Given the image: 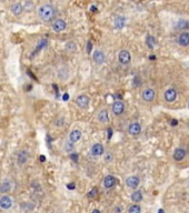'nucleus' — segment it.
Here are the masks:
<instances>
[{
  "label": "nucleus",
  "instance_id": "5701e85b",
  "mask_svg": "<svg viewBox=\"0 0 189 213\" xmlns=\"http://www.w3.org/2000/svg\"><path fill=\"white\" fill-rule=\"evenodd\" d=\"M131 200L134 202H140L141 200H143V193H141V191H135L132 194H131Z\"/></svg>",
  "mask_w": 189,
  "mask_h": 213
},
{
  "label": "nucleus",
  "instance_id": "9d476101",
  "mask_svg": "<svg viewBox=\"0 0 189 213\" xmlns=\"http://www.w3.org/2000/svg\"><path fill=\"white\" fill-rule=\"evenodd\" d=\"M105 153V148L102 146L101 143H96L93 144V148H91V154L93 157H100Z\"/></svg>",
  "mask_w": 189,
  "mask_h": 213
},
{
  "label": "nucleus",
  "instance_id": "f257e3e1",
  "mask_svg": "<svg viewBox=\"0 0 189 213\" xmlns=\"http://www.w3.org/2000/svg\"><path fill=\"white\" fill-rule=\"evenodd\" d=\"M56 8L50 5V3H44L37 8V16L41 21L44 22H50V21H55L56 17Z\"/></svg>",
  "mask_w": 189,
  "mask_h": 213
},
{
  "label": "nucleus",
  "instance_id": "20e7f679",
  "mask_svg": "<svg viewBox=\"0 0 189 213\" xmlns=\"http://www.w3.org/2000/svg\"><path fill=\"white\" fill-rule=\"evenodd\" d=\"M89 98L87 96H85V94H80L76 98V105H78L79 108L81 109H86L89 105Z\"/></svg>",
  "mask_w": 189,
  "mask_h": 213
},
{
  "label": "nucleus",
  "instance_id": "cd10ccee",
  "mask_svg": "<svg viewBox=\"0 0 189 213\" xmlns=\"http://www.w3.org/2000/svg\"><path fill=\"white\" fill-rule=\"evenodd\" d=\"M97 196H98V190H97V188H93L87 194V196L89 199H95Z\"/></svg>",
  "mask_w": 189,
  "mask_h": 213
},
{
  "label": "nucleus",
  "instance_id": "a878e982",
  "mask_svg": "<svg viewBox=\"0 0 189 213\" xmlns=\"http://www.w3.org/2000/svg\"><path fill=\"white\" fill-rule=\"evenodd\" d=\"M22 6H23V9H25V10H27V11H31L32 9H33V7H35V5H33V2H31V1H23Z\"/></svg>",
  "mask_w": 189,
  "mask_h": 213
},
{
  "label": "nucleus",
  "instance_id": "f704fd0d",
  "mask_svg": "<svg viewBox=\"0 0 189 213\" xmlns=\"http://www.w3.org/2000/svg\"><path fill=\"white\" fill-rule=\"evenodd\" d=\"M158 213H165V211H163V209H160V210L158 211Z\"/></svg>",
  "mask_w": 189,
  "mask_h": 213
},
{
  "label": "nucleus",
  "instance_id": "4be33fe9",
  "mask_svg": "<svg viewBox=\"0 0 189 213\" xmlns=\"http://www.w3.org/2000/svg\"><path fill=\"white\" fill-rule=\"evenodd\" d=\"M175 28L176 29H179V30H183V29H187L189 28V22L185 19H179V20L176 22L175 25Z\"/></svg>",
  "mask_w": 189,
  "mask_h": 213
},
{
  "label": "nucleus",
  "instance_id": "ddd939ff",
  "mask_svg": "<svg viewBox=\"0 0 189 213\" xmlns=\"http://www.w3.org/2000/svg\"><path fill=\"white\" fill-rule=\"evenodd\" d=\"M10 11L12 12V15L15 16H20L23 11H25V9H23V6L22 3L20 2H15L12 3L11 6H10Z\"/></svg>",
  "mask_w": 189,
  "mask_h": 213
},
{
  "label": "nucleus",
  "instance_id": "f03ea898",
  "mask_svg": "<svg viewBox=\"0 0 189 213\" xmlns=\"http://www.w3.org/2000/svg\"><path fill=\"white\" fill-rule=\"evenodd\" d=\"M51 28H53V30L55 32H61L67 28V22H66L64 19L57 18V19H55V21H53Z\"/></svg>",
  "mask_w": 189,
  "mask_h": 213
},
{
  "label": "nucleus",
  "instance_id": "c85d7f7f",
  "mask_svg": "<svg viewBox=\"0 0 189 213\" xmlns=\"http://www.w3.org/2000/svg\"><path fill=\"white\" fill-rule=\"evenodd\" d=\"M91 49H93V44H91V41H88V44H87V52L90 53Z\"/></svg>",
  "mask_w": 189,
  "mask_h": 213
},
{
  "label": "nucleus",
  "instance_id": "bb28decb",
  "mask_svg": "<svg viewBox=\"0 0 189 213\" xmlns=\"http://www.w3.org/2000/svg\"><path fill=\"white\" fill-rule=\"evenodd\" d=\"M140 211H141V209H140L139 205H138V204H132L130 207H129L128 213H140Z\"/></svg>",
  "mask_w": 189,
  "mask_h": 213
},
{
  "label": "nucleus",
  "instance_id": "39448f33",
  "mask_svg": "<svg viewBox=\"0 0 189 213\" xmlns=\"http://www.w3.org/2000/svg\"><path fill=\"white\" fill-rule=\"evenodd\" d=\"M28 158H29L28 151H27V150H20V151L17 153V163L19 164V165H23V164L27 163Z\"/></svg>",
  "mask_w": 189,
  "mask_h": 213
},
{
  "label": "nucleus",
  "instance_id": "2f4dec72",
  "mask_svg": "<svg viewBox=\"0 0 189 213\" xmlns=\"http://www.w3.org/2000/svg\"><path fill=\"white\" fill-rule=\"evenodd\" d=\"M170 123H171V126H176V124H177V120H176V119H174V120H171V122H170Z\"/></svg>",
  "mask_w": 189,
  "mask_h": 213
},
{
  "label": "nucleus",
  "instance_id": "a211bd4d",
  "mask_svg": "<svg viewBox=\"0 0 189 213\" xmlns=\"http://www.w3.org/2000/svg\"><path fill=\"white\" fill-rule=\"evenodd\" d=\"M186 157V150L181 149V148H178V149L175 150L174 152V159L176 161H181L183 158Z\"/></svg>",
  "mask_w": 189,
  "mask_h": 213
},
{
  "label": "nucleus",
  "instance_id": "1a4fd4ad",
  "mask_svg": "<svg viewBox=\"0 0 189 213\" xmlns=\"http://www.w3.org/2000/svg\"><path fill=\"white\" fill-rule=\"evenodd\" d=\"M139 182L140 180L137 175H131V177H128V178L126 179V184L130 189H136L139 185Z\"/></svg>",
  "mask_w": 189,
  "mask_h": 213
},
{
  "label": "nucleus",
  "instance_id": "72a5a7b5",
  "mask_svg": "<svg viewBox=\"0 0 189 213\" xmlns=\"http://www.w3.org/2000/svg\"><path fill=\"white\" fill-rule=\"evenodd\" d=\"M91 10H93V11H96V7L93 6V7H91Z\"/></svg>",
  "mask_w": 189,
  "mask_h": 213
},
{
  "label": "nucleus",
  "instance_id": "412c9836",
  "mask_svg": "<svg viewBox=\"0 0 189 213\" xmlns=\"http://www.w3.org/2000/svg\"><path fill=\"white\" fill-rule=\"evenodd\" d=\"M125 25H126L125 17H122V16H117V17L115 18V27H116V28L121 29V28L125 27Z\"/></svg>",
  "mask_w": 189,
  "mask_h": 213
},
{
  "label": "nucleus",
  "instance_id": "c756f323",
  "mask_svg": "<svg viewBox=\"0 0 189 213\" xmlns=\"http://www.w3.org/2000/svg\"><path fill=\"white\" fill-rule=\"evenodd\" d=\"M67 188H68V189H69V190H73V189H75V183H69V184H67Z\"/></svg>",
  "mask_w": 189,
  "mask_h": 213
},
{
  "label": "nucleus",
  "instance_id": "dca6fc26",
  "mask_svg": "<svg viewBox=\"0 0 189 213\" xmlns=\"http://www.w3.org/2000/svg\"><path fill=\"white\" fill-rule=\"evenodd\" d=\"M93 59L96 63L101 64L102 62L105 61V53L102 52V51H100V50H96L93 55Z\"/></svg>",
  "mask_w": 189,
  "mask_h": 213
},
{
  "label": "nucleus",
  "instance_id": "393cba45",
  "mask_svg": "<svg viewBox=\"0 0 189 213\" xmlns=\"http://www.w3.org/2000/svg\"><path fill=\"white\" fill-rule=\"evenodd\" d=\"M76 49H77V47H76V44L73 41L67 42V44H66V50H67L68 52H75Z\"/></svg>",
  "mask_w": 189,
  "mask_h": 213
},
{
  "label": "nucleus",
  "instance_id": "b1692460",
  "mask_svg": "<svg viewBox=\"0 0 189 213\" xmlns=\"http://www.w3.org/2000/svg\"><path fill=\"white\" fill-rule=\"evenodd\" d=\"M146 44H147L149 49H154L155 46H156V39L152 36H148L147 39H146Z\"/></svg>",
  "mask_w": 189,
  "mask_h": 213
},
{
  "label": "nucleus",
  "instance_id": "2eb2a0df",
  "mask_svg": "<svg viewBox=\"0 0 189 213\" xmlns=\"http://www.w3.org/2000/svg\"><path fill=\"white\" fill-rule=\"evenodd\" d=\"M80 139H81V131H80V130L75 129V130H73V131L69 133V141L71 143L78 142Z\"/></svg>",
  "mask_w": 189,
  "mask_h": 213
},
{
  "label": "nucleus",
  "instance_id": "423d86ee",
  "mask_svg": "<svg viewBox=\"0 0 189 213\" xmlns=\"http://www.w3.org/2000/svg\"><path fill=\"white\" fill-rule=\"evenodd\" d=\"M118 59H119V62L121 64H128L131 60L130 52L128 50H121L119 55H118Z\"/></svg>",
  "mask_w": 189,
  "mask_h": 213
},
{
  "label": "nucleus",
  "instance_id": "6ab92c4d",
  "mask_svg": "<svg viewBox=\"0 0 189 213\" xmlns=\"http://www.w3.org/2000/svg\"><path fill=\"white\" fill-rule=\"evenodd\" d=\"M178 42H179V44L183 46V47H187V46L189 44V33L188 32H183V33L179 36Z\"/></svg>",
  "mask_w": 189,
  "mask_h": 213
},
{
  "label": "nucleus",
  "instance_id": "6e6552de",
  "mask_svg": "<svg viewBox=\"0 0 189 213\" xmlns=\"http://www.w3.org/2000/svg\"><path fill=\"white\" fill-rule=\"evenodd\" d=\"M12 188V183L9 179H5L1 183H0V193L1 194H7L8 192H10V190Z\"/></svg>",
  "mask_w": 189,
  "mask_h": 213
},
{
  "label": "nucleus",
  "instance_id": "9b49d317",
  "mask_svg": "<svg viewBox=\"0 0 189 213\" xmlns=\"http://www.w3.org/2000/svg\"><path fill=\"white\" fill-rule=\"evenodd\" d=\"M125 111V105L122 101H115L112 105V112L116 116H120Z\"/></svg>",
  "mask_w": 189,
  "mask_h": 213
},
{
  "label": "nucleus",
  "instance_id": "4468645a",
  "mask_svg": "<svg viewBox=\"0 0 189 213\" xmlns=\"http://www.w3.org/2000/svg\"><path fill=\"white\" fill-rule=\"evenodd\" d=\"M141 131V127L138 122H132L129 124L128 128V132L131 134V135H138Z\"/></svg>",
  "mask_w": 189,
  "mask_h": 213
},
{
  "label": "nucleus",
  "instance_id": "aec40b11",
  "mask_svg": "<svg viewBox=\"0 0 189 213\" xmlns=\"http://www.w3.org/2000/svg\"><path fill=\"white\" fill-rule=\"evenodd\" d=\"M98 120L100 121L101 123H108L109 122V113H108V111L107 110H101V111H99V113H98Z\"/></svg>",
  "mask_w": 189,
  "mask_h": 213
},
{
  "label": "nucleus",
  "instance_id": "f3484780",
  "mask_svg": "<svg viewBox=\"0 0 189 213\" xmlns=\"http://www.w3.org/2000/svg\"><path fill=\"white\" fill-rule=\"evenodd\" d=\"M116 182H117V180L113 175H107L105 178V180H104V185H105V188H107V189H110V188H112L113 185L116 184Z\"/></svg>",
  "mask_w": 189,
  "mask_h": 213
},
{
  "label": "nucleus",
  "instance_id": "7ed1b4c3",
  "mask_svg": "<svg viewBox=\"0 0 189 213\" xmlns=\"http://www.w3.org/2000/svg\"><path fill=\"white\" fill-rule=\"evenodd\" d=\"M14 202H12V199L10 198L7 194H3V196H0V209L1 210H9L10 207H12Z\"/></svg>",
  "mask_w": 189,
  "mask_h": 213
},
{
  "label": "nucleus",
  "instance_id": "f8f14e48",
  "mask_svg": "<svg viewBox=\"0 0 189 213\" xmlns=\"http://www.w3.org/2000/svg\"><path fill=\"white\" fill-rule=\"evenodd\" d=\"M176 98H177V91L172 89V88L167 89L166 92H165V100L167 102H174Z\"/></svg>",
  "mask_w": 189,
  "mask_h": 213
},
{
  "label": "nucleus",
  "instance_id": "0eeeda50",
  "mask_svg": "<svg viewBox=\"0 0 189 213\" xmlns=\"http://www.w3.org/2000/svg\"><path fill=\"white\" fill-rule=\"evenodd\" d=\"M155 90L154 89H151V88H146L145 90L143 91V93H141V97H143V99L147 102H150L152 100L155 99Z\"/></svg>",
  "mask_w": 189,
  "mask_h": 213
},
{
  "label": "nucleus",
  "instance_id": "473e14b6",
  "mask_svg": "<svg viewBox=\"0 0 189 213\" xmlns=\"http://www.w3.org/2000/svg\"><path fill=\"white\" fill-rule=\"evenodd\" d=\"M91 213H100V211H99V210H93Z\"/></svg>",
  "mask_w": 189,
  "mask_h": 213
},
{
  "label": "nucleus",
  "instance_id": "7c9ffc66",
  "mask_svg": "<svg viewBox=\"0 0 189 213\" xmlns=\"http://www.w3.org/2000/svg\"><path fill=\"white\" fill-rule=\"evenodd\" d=\"M62 99L65 100V101H67L68 99H69V94L68 93H66V94H64V97H62Z\"/></svg>",
  "mask_w": 189,
  "mask_h": 213
}]
</instances>
